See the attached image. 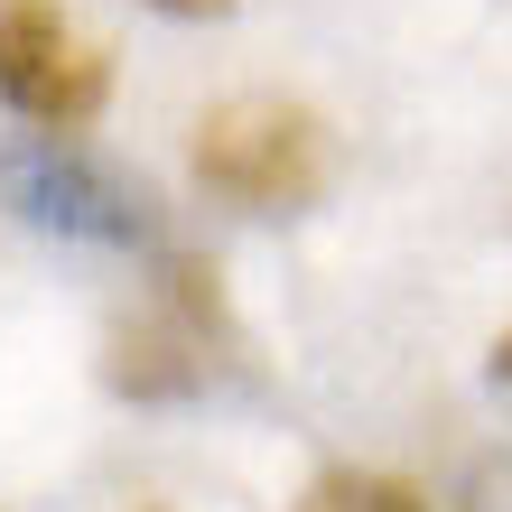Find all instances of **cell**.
Returning <instances> with one entry per match:
<instances>
[{
	"label": "cell",
	"mask_w": 512,
	"mask_h": 512,
	"mask_svg": "<svg viewBox=\"0 0 512 512\" xmlns=\"http://www.w3.org/2000/svg\"><path fill=\"white\" fill-rule=\"evenodd\" d=\"M149 10H168V19H224L233 0H149Z\"/></svg>",
	"instance_id": "6"
},
{
	"label": "cell",
	"mask_w": 512,
	"mask_h": 512,
	"mask_svg": "<svg viewBox=\"0 0 512 512\" xmlns=\"http://www.w3.org/2000/svg\"><path fill=\"white\" fill-rule=\"evenodd\" d=\"M298 512H429V494L401 485V475H373V466H326L298 494Z\"/></svg>",
	"instance_id": "5"
},
{
	"label": "cell",
	"mask_w": 512,
	"mask_h": 512,
	"mask_svg": "<svg viewBox=\"0 0 512 512\" xmlns=\"http://www.w3.org/2000/svg\"><path fill=\"white\" fill-rule=\"evenodd\" d=\"M0 103L38 140H75L112 103V47L56 10V0H0Z\"/></svg>",
	"instance_id": "2"
},
{
	"label": "cell",
	"mask_w": 512,
	"mask_h": 512,
	"mask_svg": "<svg viewBox=\"0 0 512 512\" xmlns=\"http://www.w3.org/2000/svg\"><path fill=\"white\" fill-rule=\"evenodd\" d=\"M215 336H224L215 270L168 261L159 298H149L140 317L112 326V382H122L131 401H177V391H196V382H205V364H215Z\"/></svg>",
	"instance_id": "3"
},
{
	"label": "cell",
	"mask_w": 512,
	"mask_h": 512,
	"mask_svg": "<svg viewBox=\"0 0 512 512\" xmlns=\"http://www.w3.org/2000/svg\"><path fill=\"white\" fill-rule=\"evenodd\" d=\"M149 512H168V503H149Z\"/></svg>",
	"instance_id": "8"
},
{
	"label": "cell",
	"mask_w": 512,
	"mask_h": 512,
	"mask_svg": "<svg viewBox=\"0 0 512 512\" xmlns=\"http://www.w3.org/2000/svg\"><path fill=\"white\" fill-rule=\"evenodd\" d=\"M0 177H10V196L28 205L38 224H66V233H103V243H122L131 233V196L112 187V177H94L84 159H66V149H19V159H0Z\"/></svg>",
	"instance_id": "4"
},
{
	"label": "cell",
	"mask_w": 512,
	"mask_h": 512,
	"mask_svg": "<svg viewBox=\"0 0 512 512\" xmlns=\"http://www.w3.org/2000/svg\"><path fill=\"white\" fill-rule=\"evenodd\" d=\"M494 382H503V391H512V336H503V345H494Z\"/></svg>",
	"instance_id": "7"
},
{
	"label": "cell",
	"mask_w": 512,
	"mask_h": 512,
	"mask_svg": "<svg viewBox=\"0 0 512 512\" xmlns=\"http://www.w3.org/2000/svg\"><path fill=\"white\" fill-rule=\"evenodd\" d=\"M336 177V140L308 103L280 94H233L196 122V187L243 205V215H298Z\"/></svg>",
	"instance_id": "1"
}]
</instances>
